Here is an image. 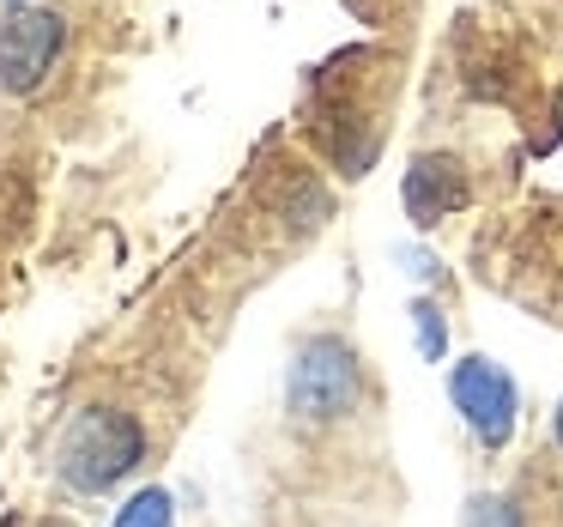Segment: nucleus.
Segmentation results:
<instances>
[{
    "label": "nucleus",
    "instance_id": "obj_8",
    "mask_svg": "<svg viewBox=\"0 0 563 527\" xmlns=\"http://www.w3.org/2000/svg\"><path fill=\"white\" fill-rule=\"evenodd\" d=\"M558 449H563V400H558Z\"/></svg>",
    "mask_w": 563,
    "mask_h": 527
},
{
    "label": "nucleus",
    "instance_id": "obj_2",
    "mask_svg": "<svg viewBox=\"0 0 563 527\" xmlns=\"http://www.w3.org/2000/svg\"><path fill=\"white\" fill-rule=\"evenodd\" d=\"M285 394H291V413L303 418V425H328V418L352 413L357 406V358H352V345L333 340V333L303 340L297 358H291V382H285Z\"/></svg>",
    "mask_w": 563,
    "mask_h": 527
},
{
    "label": "nucleus",
    "instance_id": "obj_7",
    "mask_svg": "<svg viewBox=\"0 0 563 527\" xmlns=\"http://www.w3.org/2000/svg\"><path fill=\"white\" fill-rule=\"evenodd\" d=\"M412 316H418V345H424V358H442V321H437V309L418 304Z\"/></svg>",
    "mask_w": 563,
    "mask_h": 527
},
{
    "label": "nucleus",
    "instance_id": "obj_4",
    "mask_svg": "<svg viewBox=\"0 0 563 527\" xmlns=\"http://www.w3.org/2000/svg\"><path fill=\"white\" fill-rule=\"evenodd\" d=\"M62 37H67V25L55 13L7 19V31H0V86L7 91H37V79L49 74L55 55H62Z\"/></svg>",
    "mask_w": 563,
    "mask_h": 527
},
{
    "label": "nucleus",
    "instance_id": "obj_6",
    "mask_svg": "<svg viewBox=\"0 0 563 527\" xmlns=\"http://www.w3.org/2000/svg\"><path fill=\"white\" fill-rule=\"evenodd\" d=\"M115 527H176L170 521V491H140V497H128V509L115 515Z\"/></svg>",
    "mask_w": 563,
    "mask_h": 527
},
{
    "label": "nucleus",
    "instance_id": "obj_3",
    "mask_svg": "<svg viewBox=\"0 0 563 527\" xmlns=\"http://www.w3.org/2000/svg\"><path fill=\"white\" fill-rule=\"evenodd\" d=\"M449 394L454 406H461V418L473 425L478 442H490V449H503L515 430V382L503 364H490V358H461V364L449 370Z\"/></svg>",
    "mask_w": 563,
    "mask_h": 527
},
{
    "label": "nucleus",
    "instance_id": "obj_5",
    "mask_svg": "<svg viewBox=\"0 0 563 527\" xmlns=\"http://www.w3.org/2000/svg\"><path fill=\"white\" fill-rule=\"evenodd\" d=\"M466 200V183L454 176V164H418L412 176H406V207H412V219L418 224H430V219H442L449 207H461Z\"/></svg>",
    "mask_w": 563,
    "mask_h": 527
},
{
    "label": "nucleus",
    "instance_id": "obj_1",
    "mask_svg": "<svg viewBox=\"0 0 563 527\" xmlns=\"http://www.w3.org/2000/svg\"><path fill=\"white\" fill-rule=\"evenodd\" d=\"M140 454H146L140 418L122 413V406H91V413H79L74 425L62 430V442H55V473L74 491H110L140 466Z\"/></svg>",
    "mask_w": 563,
    "mask_h": 527
}]
</instances>
